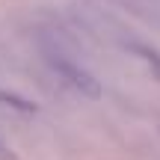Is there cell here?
<instances>
[{"label":"cell","mask_w":160,"mask_h":160,"mask_svg":"<svg viewBox=\"0 0 160 160\" xmlns=\"http://www.w3.org/2000/svg\"><path fill=\"white\" fill-rule=\"evenodd\" d=\"M42 53H45L48 65H51L65 83H71L74 89L86 92V95H98V92H101L98 83H95V77H92L89 71L80 65V59H74V53L65 45H59L57 39H42Z\"/></svg>","instance_id":"cell-1"},{"label":"cell","mask_w":160,"mask_h":160,"mask_svg":"<svg viewBox=\"0 0 160 160\" xmlns=\"http://www.w3.org/2000/svg\"><path fill=\"white\" fill-rule=\"evenodd\" d=\"M122 3L131 6V9L139 12V15H145V18L160 21V0H122Z\"/></svg>","instance_id":"cell-2"}]
</instances>
